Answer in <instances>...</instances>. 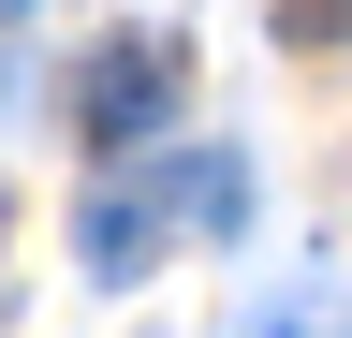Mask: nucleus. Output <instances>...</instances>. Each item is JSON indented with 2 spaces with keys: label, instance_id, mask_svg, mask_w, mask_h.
I'll return each instance as SVG.
<instances>
[{
  "label": "nucleus",
  "instance_id": "obj_1",
  "mask_svg": "<svg viewBox=\"0 0 352 338\" xmlns=\"http://www.w3.org/2000/svg\"><path fill=\"white\" fill-rule=\"evenodd\" d=\"M176 89H191V45H176V30H118V45H88V74H74V133L103 162H162L176 147Z\"/></svg>",
  "mask_w": 352,
  "mask_h": 338
},
{
  "label": "nucleus",
  "instance_id": "obj_2",
  "mask_svg": "<svg viewBox=\"0 0 352 338\" xmlns=\"http://www.w3.org/2000/svg\"><path fill=\"white\" fill-rule=\"evenodd\" d=\"M74 265H88V279H103V294L162 265V191H147V177H132V162H118V177H103V191H88V206H74Z\"/></svg>",
  "mask_w": 352,
  "mask_h": 338
},
{
  "label": "nucleus",
  "instance_id": "obj_3",
  "mask_svg": "<svg viewBox=\"0 0 352 338\" xmlns=\"http://www.w3.org/2000/svg\"><path fill=\"white\" fill-rule=\"evenodd\" d=\"M132 177L162 191V235H176V221H191V235H235V221H250V162H235V147H162V162H132Z\"/></svg>",
  "mask_w": 352,
  "mask_h": 338
},
{
  "label": "nucleus",
  "instance_id": "obj_4",
  "mask_svg": "<svg viewBox=\"0 0 352 338\" xmlns=\"http://www.w3.org/2000/svg\"><path fill=\"white\" fill-rule=\"evenodd\" d=\"M264 338H352V294L338 279H294L279 309H264Z\"/></svg>",
  "mask_w": 352,
  "mask_h": 338
}]
</instances>
